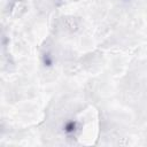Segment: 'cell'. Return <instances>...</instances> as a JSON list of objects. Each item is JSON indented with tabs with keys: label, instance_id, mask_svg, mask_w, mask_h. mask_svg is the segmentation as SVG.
<instances>
[{
	"label": "cell",
	"instance_id": "6da1fadb",
	"mask_svg": "<svg viewBox=\"0 0 147 147\" xmlns=\"http://www.w3.org/2000/svg\"><path fill=\"white\" fill-rule=\"evenodd\" d=\"M79 130V125L76 121H68L63 125V131L67 136H75Z\"/></svg>",
	"mask_w": 147,
	"mask_h": 147
},
{
	"label": "cell",
	"instance_id": "7a4b0ae2",
	"mask_svg": "<svg viewBox=\"0 0 147 147\" xmlns=\"http://www.w3.org/2000/svg\"><path fill=\"white\" fill-rule=\"evenodd\" d=\"M42 62H44V65L45 67H51L53 64V57L51 56L49 53H45L44 56H42Z\"/></svg>",
	"mask_w": 147,
	"mask_h": 147
}]
</instances>
